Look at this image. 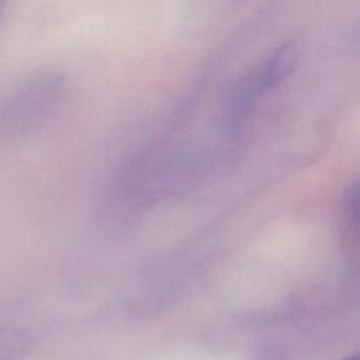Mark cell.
Listing matches in <instances>:
<instances>
[{
    "label": "cell",
    "mask_w": 360,
    "mask_h": 360,
    "mask_svg": "<svg viewBox=\"0 0 360 360\" xmlns=\"http://www.w3.org/2000/svg\"><path fill=\"white\" fill-rule=\"evenodd\" d=\"M340 236L343 250L350 264H357L359 253V191L352 181L345 190L340 204Z\"/></svg>",
    "instance_id": "1"
},
{
    "label": "cell",
    "mask_w": 360,
    "mask_h": 360,
    "mask_svg": "<svg viewBox=\"0 0 360 360\" xmlns=\"http://www.w3.org/2000/svg\"><path fill=\"white\" fill-rule=\"evenodd\" d=\"M28 346V339L18 330H0V360H14Z\"/></svg>",
    "instance_id": "2"
},
{
    "label": "cell",
    "mask_w": 360,
    "mask_h": 360,
    "mask_svg": "<svg viewBox=\"0 0 360 360\" xmlns=\"http://www.w3.org/2000/svg\"><path fill=\"white\" fill-rule=\"evenodd\" d=\"M343 360H359V357H357V354H353V356H349V357H346Z\"/></svg>",
    "instance_id": "3"
}]
</instances>
